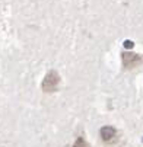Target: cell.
<instances>
[{"label": "cell", "instance_id": "cell-1", "mask_svg": "<svg viewBox=\"0 0 143 147\" xmlns=\"http://www.w3.org/2000/svg\"><path fill=\"white\" fill-rule=\"evenodd\" d=\"M58 83H60V76L57 74V71L50 70L45 74L43 83H41V88H43L44 92H54L58 86Z\"/></svg>", "mask_w": 143, "mask_h": 147}, {"label": "cell", "instance_id": "cell-2", "mask_svg": "<svg viewBox=\"0 0 143 147\" xmlns=\"http://www.w3.org/2000/svg\"><path fill=\"white\" fill-rule=\"evenodd\" d=\"M121 57H123V64H124V67H127V69H131V67L140 64V63L143 61V58L140 55L134 54V53H123Z\"/></svg>", "mask_w": 143, "mask_h": 147}, {"label": "cell", "instance_id": "cell-3", "mask_svg": "<svg viewBox=\"0 0 143 147\" xmlns=\"http://www.w3.org/2000/svg\"><path fill=\"white\" fill-rule=\"evenodd\" d=\"M99 134H101V138L104 140V141H107V143H111V141L115 138V136H117V131H115V128H114V127H110V125H105V127H102V128H101Z\"/></svg>", "mask_w": 143, "mask_h": 147}, {"label": "cell", "instance_id": "cell-4", "mask_svg": "<svg viewBox=\"0 0 143 147\" xmlns=\"http://www.w3.org/2000/svg\"><path fill=\"white\" fill-rule=\"evenodd\" d=\"M73 147H89V144L83 140V137H77V140L73 144Z\"/></svg>", "mask_w": 143, "mask_h": 147}, {"label": "cell", "instance_id": "cell-5", "mask_svg": "<svg viewBox=\"0 0 143 147\" xmlns=\"http://www.w3.org/2000/svg\"><path fill=\"white\" fill-rule=\"evenodd\" d=\"M133 45H134L133 41H129V39L124 41V47H126V48H133Z\"/></svg>", "mask_w": 143, "mask_h": 147}]
</instances>
